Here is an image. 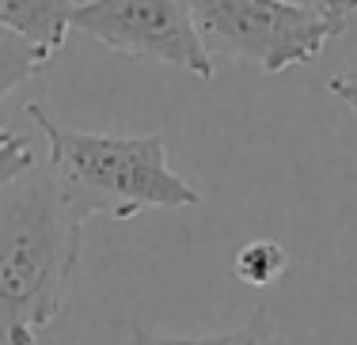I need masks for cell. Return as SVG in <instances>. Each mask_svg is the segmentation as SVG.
<instances>
[{
    "label": "cell",
    "instance_id": "obj_1",
    "mask_svg": "<svg viewBox=\"0 0 357 345\" xmlns=\"http://www.w3.org/2000/svg\"><path fill=\"white\" fill-rule=\"evenodd\" d=\"M84 220L46 167L0 193V345H35L57 319L80 262Z\"/></svg>",
    "mask_w": 357,
    "mask_h": 345
},
{
    "label": "cell",
    "instance_id": "obj_2",
    "mask_svg": "<svg viewBox=\"0 0 357 345\" xmlns=\"http://www.w3.org/2000/svg\"><path fill=\"white\" fill-rule=\"evenodd\" d=\"M46 137V171L80 220L114 216L133 220L144 209H194L198 190L167 163L160 137H114L57 125L38 103L27 106Z\"/></svg>",
    "mask_w": 357,
    "mask_h": 345
},
{
    "label": "cell",
    "instance_id": "obj_3",
    "mask_svg": "<svg viewBox=\"0 0 357 345\" xmlns=\"http://www.w3.org/2000/svg\"><path fill=\"white\" fill-rule=\"evenodd\" d=\"M190 12L209 54L251 61L270 77L316 61L342 35L327 15L289 0H190Z\"/></svg>",
    "mask_w": 357,
    "mask_h": 345
},
{
    "label": "cell",
    "instance_id": "obj_4",
    "mask_svg": "<svg viewBox=\"0 0 357 345\" xmlns=\"http://www.w3.org/2000/svg\"><path fill=\"white\" fill-rule=\"evenodd\" d=\"M73 31L130 57L175 65L198 80H213V54L198 35L190 0H84L73 8Z\"/></svg>",
    "mask_w": 357,
    "mask_h": 345
},
{
    "label": "cell",
    "instance_id": "obj_5",
    "mask_svg": "<svg viewBox=\"0 0 357 345\" xmlns=\"http://www.w3.org/2000/svg\"><path fill=\"white\" fill-rule=\"evenodd\" d=\"M76 0H0V31L35 42L42 54L54 57L65 46Z\"/></svg>",
    "mask_w": 357,
    "mask_h": 345
},
{
    "label": "cell",
    "instance_id": "obj_6",
    "mask_svg": "<svg viewBox=\"0 0 357 345\" xmlns=\"http://www.w3.org/2000/svg\"><path fill=\"white\" fill-rule=\"evenodd\" d=\"M133 345H289V342L282 338L270 311H259L251 323L225 334H156L144 330V326H133Z\"/></svg>",
    "mask_w": 357,
    "mask_h": 345
},
{
    "label": "cell",
    "instance_id": "obj_7",
    "mask_svg": "<svg viewBox=\"0 0 357 345\" xmlns=\"http://www.w3.org/2000/svg\"><path fill=\"white\" fill-rule=\"evenodd\" d=\"M46 65H50V54H42L35 42L12 35V31H0V99L12 95L31 77H38Z\"/></svg>",
    "mask_w": 357,
    "mask_h": 345
},
{
    "label": "cell",
    "instance_id": "obj_8",
    "mask_svg": "<svg viewBox=\"0 0 357 345\" xmlns=\"http://www.w3.org/2000/svg\"><path fill=\"white\" fill-rule=\"evenodd\" d=\"M285 266H289V255L278 239H251L232 262L236 277H240L243 284H251V289H270V284H278L285 273Z\"/></svg>",
    "mask_w": 357,
    "mask_h": 345
},
{
    "label": "cell",
    "instance_id": "obj_9",
    "mask_svg": "<svg viewBox=\"0 0 357 345\" xmlns=\"http://www.w3.org/2000/svg\"><path fill=\"white\" fill-rule=\"evenodd\" d=\"M31 167H35V148L27 145V137L0 125V193L12 186L15 179H23Z\"/></svg>",
    "mask_w": 357,
    "mask_h": 345
},
{
    "label": "cell",
    "instance_id": "obj_10",
    "mask_svg": "<svg viewBox=\"0 0 357 345\" xmlns=\"http://www.w3.org/2000/svg\"><path fill=\"white\" fill-rule=\"evenodd\" d=\"M327 91H331L335 99H342V103L357 114V69H354V72H338V77H331Z\"/></svg>",
    "mask_w": 357,
    "mask_h": 345
}]
</instances>
